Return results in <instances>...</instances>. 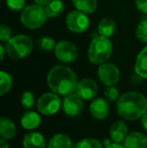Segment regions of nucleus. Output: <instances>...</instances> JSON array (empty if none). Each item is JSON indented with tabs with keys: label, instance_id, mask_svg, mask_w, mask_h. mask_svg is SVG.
Here are the masks:
<instances>
[{
	"label": "nucleus",
	"instance_id": "5701e85b",
	"mask_svg": "<svg viewBox=\"0 0 147 148\" xmlns=\"http://www.w3.org/2000/svg\"><path fill=\"white\" fill-rule=\"evenodd\" d=\"M12 86V79L9 74L2 71L0 73V95H5Z\"/></svg>",
	"mask_w": 147,
	"mask_h": 148
},
{
	"label": "nucleus",
	"instance_id": "f704fd0d",
	"mask_svg": "<svg viewBox=\"0 0 147 148\" xmlns=\"http://www.w3.org/2000/svg\"><path fill=\"white\" fill-rule=\"evenodd\" d=\"M0 148H9V144L6 141V139L1 138V140H0Z\"/></svg>",
	"mask_w": 147,
	"mask_h": 148
},
{
	"label": "nucleus",
	"instance_id": "dca6fc26",
	"mask_svg": "<svg viewBox=\"0 0 147 148\" xmlns=\"http://www.w3.org/2000/svg\"><path fill=\"white\" fill-rule=\"evenodd\" d=\"M49 148H76L70 136L63 133L55 134L49 141Z\"/></svg>",
	"mask_w": 147,
	"mask_h": 148
},
{
	"label": "nucleus",
	"instance_id": "f3484780",
	"mask_svg": "<svg viewBox=\"0 0 147 148\" xmlns=\"http://www.w3.org/2000/svg\"><path fill=\"white\" fill-rule=\"evenodd\" d=\"M0 135L2 138L9 140L15 137L16 126L14 122L9 118L2 117L0 120Z\"/></svg>",
	"mask_w": 147,
	"mask_h": 148
},
{
	"label": "nucleus",
	"instance_id": "c85d7f7f",
	"mask_svg": "<svg viewBox=\"0 0 147 148\" xmlns=\"http://www.w3.org/2000/svg\"><path fill=\"white\" fill-rule=\"evenodd\" d=\"M6 5L12 11H20L25 7V0H5Z\"/></svg>",
	"mask_w": 147,
	"mask_h": 148
},
{
	"label": "nucleus",
	"instance_id": "bb28decb",
	"mask_svg": "<svg viewBox=\"0 0 147 148\" xmlns=\"http://www.w3.org/2000/svg\"><path fill=\"white\" fill-rule=\"evenodd\" d=\"M20 104L23 108L29 110L34 107V96L31 92H24L22 93L21 98H20Z\"/></svg>",
	"mask_w": 147,
	"mask_h": 148
},
{
	"label": "nucleus",
	"instance_id": "9b49d317",
	"mask_svg": "<svg viewBox=\"0 0 147 148\" xmlns=\"http://www.w3.org/2000/svg\"><path fill=\"white\" fill-rule=\"evenodd\" d=\"M76 93L82 98L83 100H91L96 97L98 93V86L96 82L92 79H83L78 82L76 88Z\"/></svg>",
	"mask_w": 147,
	"mask_h": 148
},
{
	"label": "nucleus",
	"instance_id": "9d476101",
	"mask_svg": "<svg viewBox=\"0 0 147 148\" xmlns=\"http://www.w3.org/2000/svg\"><path fill=\"white\" fill-rule=\"evenodd\" d=\"M84 100L80 97L77 93H71L65 96L63 100V110L66 115L70 117L79 116L84 110Z\"/></svg>",
	"mask_w": 147,
	"mask_h": 148
},
{
	"label": "nucleus",
	"instance_id": "393cba45",
	"mask_svg": "<svg viewBox=\"0 0 147 148\" xmlns=\"http://www.w3.org/2000/svg\"><path fill=\"white\" fill-rule=\"evenodd\" d=\"M76 148H103V145L98 139L84 138L77 143Z\"/></svg>",
	"mask_w": 147,
	"mask_h": 148
},
{
	"label": "nucleus",
	"instance_id": "c756f323",
	"mask_svg": "<svg viewBox=\"0 0 147 148\" xmlns=\"http://www.w3.org/2000/svg\"><path fill=\"white\" fill-rule=\"evenodd\" d=\"M11 37V30L8 26H6L5 24H2L1 29H0V40L2 42H6L8 39Z\"/></svg>",
	"mask_w": 147,
	"mask_h": 148
},
{
	"label": "nucleus",
	"instance_id": "4468645a",
	"mask_svg": "<svg viewBox=\"0 0 147 148\" xmlns=\"http://www.w3.org/2000/svg\"><path fill=\"white\" fill-rule=\"evenodd\" d=\"M128 133L127 125L123 121H116L110 128V139L113 142L121 143L125 140Z\"/></svg>",
	"mask_w": 147,
	"mask_h": 148
},
{
	"label": "nucleus",
	"instance_id": "e433bc0d",
	"mask_svg": "<svg viewBox=\"0 0 147 148\" xmlns=\"http://www.w3.org/2000/svg\"><path fill=\"white\" fill-rule=\"evenodd\" d=\"M6 51L4 45H0V53H1V60H4V53Z\"/></svg>",
	"mask_w": 147,
	"mask_h": 148
},
{
	"label": "nucleus",
	"instance_id": "a878e982",
	"mask_svg": "<svg viewBox=\"0 0 147 148\" xmlns=\"http://www.w3.org/2000/svg\"><path fill=\"white\" fill-rule=\"evenodd\" d=\"M136 37L139 41L147 43V19H143L139 24L135 31Z\"/></svg>",
	"mask_w": 147,
	"mask_h": 148
},
{
	"label": "nucleus",
	"instance_id": "f8f14e48",
	"mask_svg": "<svg viewBox=\"0 0 147 148\" xmlns=\"http://www.w3.org/2000/svg\"><path fill=\"white\" fill-rule=\"evenodd\" d=\"M90 112L94 118L98 120H104L108 117L110 107L107 102V100L103 98H97L91 103L90 105Z\"/></svg>",
	"mask_w": 147,
	"mask_h": 148
},
{
	"label": "nucleus",
	"instance_id": "6ab92c4d",
	"mask_svg": "<svg viewBox=\"0 0 147 148\" xmlns=\"http://www.w3.org/2000/svg\"><path fill=\"white\" fill-rule=\"evenodd\" d=\"M134 71L143 79H147V47L142 49L136 58Z\"/></svg>",
	"mask_w": 147,
	"mask_h": 148
},
{
	"label": "nucleus",
	"instance_id": "7c9ffc66",
	"mask_svg": "<svg viewBox=\"0 0 147 148\" xmlns=\"http://www.w3.org/2000/svg\"><path fill=\"white\" fill-rule=\"evenodd\" d=\"M136 7L143 13H147V0H135Z\"/></svg>",
	"mask_w": 147,
	"mask_h": 148
},
{
	"label": "nucleus",
	"instance_id": "0eeeda50",
	"mask_svg": "<svg viewBox=\"0 0 147 148\" xmlns=\"http://www.w3.org/2000/svg\"><path fill=\"white\" fill-rule=\"evenodd\" d=\"M66 24L68 28L75 33H83L89 28L90 20L86 13L80 10H73L66 17Z\"/></svg>",
	"mask_w": 147,
	"mask_h": 148
},
{
	"label": "nucleus",
	"instance_id": "39448f33",
	"mask_svg": "<svg viewBox=\"0 0 147 148\" xmlns=\"http://www.w3.org/2000/svg\"><path fill=\"white\" fill-rule=\"evenodd\" d=\"M47 14L45 8L39 4H30L21 10L20 21L22 25L29 29H36L45 23L47 19Z\"/></svg>",
	"mask_w": 147,
	"mask_h": 148
},
{
	"label": "nucleus",
	"instance_id": "a211bd4d",
	"mask_svg": "<svg viewBox=\"0 0 147 148\" xmlns=\"http://www.w3.org/2000/svg\"><path fill=\"white\" fill-rule=\"evenodd\" d=\"M40 122V116L34 111H27L26 113H24L20 120L21 126L26 130H34L36 127H38Z\"/></svg>",
	"mask_w": 147,
	"mask_h": 148
},
{
	"label": "nucleus",
	"instance_id": "ddd939ff",
	"mask_svg": "<svg viewBox=\"0 0 147 148\" xmlns=\"http://www.w3.org/2000/svg\"><path fill=\"white\" fill-rule=\"evenodd\" d=\"M125 148H146L147 136L141 132H131L124 140Z\"/></svg>",
	"mask_w": 147,
	"mask_h": 148
},
{
	"label": "nucleus",
	"instance_id": "b1692460",
	"mask_svg": "<svg viewBox=\"0 0 147 148\" xmlns=\"http://www.w3.org/2000/svg\"><path fill=\"white\" fill-rule=\"evenodd\" d=\"M37 45L43 51H55V40L49 36H42L37 39Z\"/></svg>",
	"mask_w": 147,
	"mask_h": 148
},
{
	"label": "nucleus",
	"instance_id": "2f4dec72",
	"mask_svg": "<svg viewBox=\"0 0 147 148\" xmlns=\"http://www.w3.org/2000/svg\"><path fill=\"white\" fill-rule=\"evenodd\" d=\"M142 80H143V78L140 75H138L137 73H134L131 76V79H130L132 85H139L142 82Z\"/></svg>",
	"mask_w": 147,
	"mask_h": 148
},
{
	"label": "nucleus",
	"instance_id": "f257e3e1",
	"mask_svg": "<svg viewBox=\"0 0 147 148\" xmlns=\"http://www.w3.org/2000/svg\"><path fill=\"white\" fill-rule=\"evenodd\" d=\"M46 83L53 93L62 96L74 93L78 85L76 74L66 66H55L51 68L47 73Z\"/></svg>",
	"mask_w": 147,
	"mask_h": 148
},
{
	"label": "nucleus",
	"instance_id": "1a4fd4ad",
	"mask_svg": "<svg viewBox=\"0 0 147 148\" xmlns=\"http://www.w3.org/2000/svg\"><path fill=\"white\" fill-rule=\"evenodd\" d=\"M98 77L105 86H114L120 80L119 69L112 62H104L99 66Z\"/></svg>",
	"mask_w": 147,
	"mask_h": 148
},
{
	"label": "nucleus",
	"instance_id": "473e14b6",
	"mask_svg": "<svg viewBox=\"0 0 147 148\" xmlns=\"http://www.w3.org/2000/svg\"><path fill=\"white\" fill-rule=\"evenodd\" d=\"M141 124L142 127L144 128V130L147 131V112L141 117Z\"/></svg>",
	"mask_w": 147,
	"mask_h": 148
},
{
	"label": "nucleus",
	"instance_id": "4be33fe9",
	"mask_svg": "<svg viewBox=\"0 0 147 148\" xmlns=\"http://www.w3.org/2000/svg\"><path fill=\"white\" fill-rule=\"evenodd\" d=\"M64 3L62 0H51L47 5H45V11L49 17L55 18L59 16L64 11Z\"/></svg>",
	"mask_w": 147,
	"mask_h": 148
},
{
	"label": "nucleus",
	"instance_id": "2eb2a0df",
	"mask_svg": "<svg viewBox=\"0 0 147 148\" xmlns=\"http://www.w3.org/2000/svg\"><path fill=\"white\" fill-rule=\"evenodd\" d=\"M22 145L24 148H45L46 142L41 133L30 132L23 137Z\"/></svg>",
	"mask_w": 147,
	"mask_h": 148
},
{
	"label": "nucleus",
	"instance_id": "412c9836",
	"mask_svg": "<svg viewBox=\"0 0 147 148\" xmlns=\"http://www.w3.org/2000/svg\"><path fill=\"white\" fill-rule=\"evenodd\" d=\"M75 7L86 14L93 13L97 9L98 0H73Z\"/></svg>",
	"mask_w": 147,
	"mask_h": 148
},
{
	"label": "nucleus",
	"instance_id": "7ed1b4c3",
	"mask_svg": "<svg viewBox=\"0 0 147 148\" xmlns=\"http://www.w3.org/2000/svg\"><path fill=\"white\" fill-rule=\"evenodd\" d=\"M113 53V45L108 37L95 36L88 49V59L92 64H101L110 59Z\"/></svg>",
	"mask_w": 147,
	"mask_h": 148
},
{
	"label": "nucleus",
	"instance_id": "423d86ee",
	"mask_svg": "<svg viewBox=\"0 0 147 148\" xmlns=\"http://www.w3.org/2000/svg\"><path fill=\"white\" fill-rule=\"evenodd\" d=\"M62 106V102L57 94L44 93L37 99L36 107L41 114L45 116L55 115L57 113Z\"/></svg>",
	"mask_w": 147,
	"mask_h": 148
},
{
	"label": "nucleus",
	"instance_id": "f03ea898",
	"mask_svg": "<svg viewBox=\"0 0 147 148\" xmlns=\"http://www.w3.org/2000/svg\"><path fill=\"white\" fill-rule=\"evenodd\" d=\"M117 113L125 120L134 121L147 112V98L138 92H127L117 101Z\"/></svg>",
	"mask_w": 147,
	"mask_h": 148
},
{
	"label": "nucleus",
	"instance_id": "c9c22d12",
	"mask_svg": "<svg viewBox=\"0 0 147 148\" xmlns=\"http://www.w3.org/2000/svg\"><path fill=\"white\" fill-rule=\"evenodd\" d=\"M34 2H36V4H39V5H47V4L49 3V1H51V0H34Z\"/></svg>",
	"mask_w": 147,
	"mask_h": 148
},
{
	"label": "nucleus",
	"instance_id": "4c0bfd02",
	"mask_svg": "<svg viewBox=\"0 0 147 148\" xmlns=\"http://www.w3.org/2000/svg\"><path fill=\"white\" fill-rule=\"evenodd\" d=\"M47 148H49V147H47Z\"/></svg>",
	"mask_w": 147,
	"mask_h": 148
},
{
	"label": "nucleus",
	"instance_id": "aec40b11",
	"mask_svg": "<svg viewBox=\"0 0 147 148\" xmlns=\"http://www.w3.org/2000/svg\"><path fill=\"white\" fill-rule=\"evenodd\" d=\"M116 31V23L111 18H103L98 25V32L100 35L105 37H110L114 35Z\"/></svg>",
	"mask_w": 147,
	"mask_h": 148
},
{
	"label": "nucleus",
	"instance_id": "cd10ccee",
	"mask_svg": "<svg viewBox=\"0 0 147 148\" xmlns=\"http://www.w3.org/2000/svg\"><path fill=\"white\" fill-rule=\"evenodd\" d=\"M105 99L108 102H115L119 99V91L114 86H107L104 91Z\"/></svg>",
	"mask_w": 147,
	"mask_h": 148
},
{
	"label": "nucleus",
	"instance_id": "72a5a7b5",
	"mask_svg": "<svg viewBox=\"0 0 147 148\" xmlns=\"http://www.w3.org/2000/svg\"><path fill=\"white\" fill-rule=\"evenodd\" d=\"M105 148H125L124 145H121L120 143H116V142H112L108 146H105Z\"/></svg>",
	"mask_w": 147,
	"mask_h": 148
},
{
	"label": "nucleus",
	"instance_id": "6e6552de",
	"mask_svg": "<svg viewBox=\"0 0 147 148\" xmlns=\"http://www.w3.org/2000/svg\"><path fill=\"white\" fill-rule=\"evenodd\" d=\"M55 56L59 60L65 64L73 62L78 58V49L76 45L69 40H61L57 43Z\"/></svg>",
	"mask_w": 147,
	"mask_h": 148
},
{
	"label": "nucleus",
	"instance_id": "20e7f679",
	"mask_svg": "<svg viewBox=\"0 0 147 148\" xmlns=\"http://www.w3.org/2000/svg\"><path fill=\"white\" fill-rule=\"evenodd\" d=\"M6 53L13 60H22L28 57L34 49V42L27 35L17 34L10 37L4 45Z\"/></svg>",
	"mask_w": 147,
	"mask_h": 148
}]
</instances>
